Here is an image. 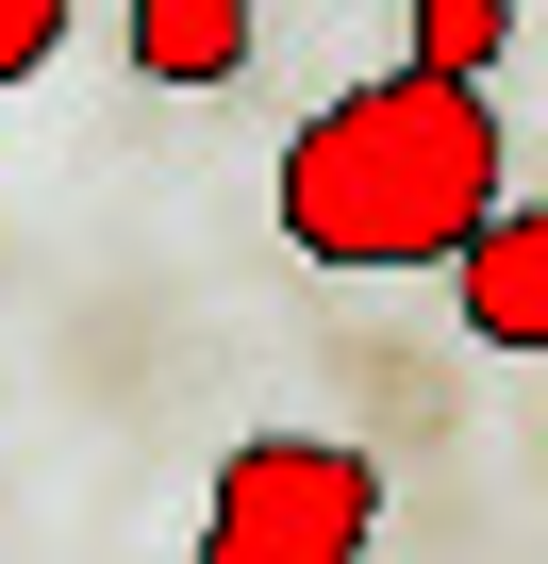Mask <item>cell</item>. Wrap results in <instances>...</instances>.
Here are the masks:
<instances>
[{"instance_id": "6da1fadb", "label": "cell", "mask_w": 548, "mask_h": 564, "mask_svg": "<svg viewBox=\"0 0 548 564\" xmlns=\"http://www.w3.org/2000/svg\"><path fill=\"white\" fill-rule=\"evenodd\" d=\"M498 199H515L498 183V100L482 84H432V67H383V84H350V100H316L283 133V249L300 265H350V282L449 265Z\"/></svg>"}, {"instance_id": "7a4b0ae2", "label": "cell", "mask_w": 548, "mask_h": 564, "mask_svg": "<svg viewBox=\"0 0 548 564\" xmlns=\"http://www.w3.org/2000/svg\"><path fill=\"white\" fill-rule=\"evenodd\" d=\"M383 547V465L333 432H249L200 498V564H366Z\"/></svg>"}, {"instance_id": "3957f363", "label": "cell", "mask_w": 548, "mask_h": 564, "mask_svg": "<svg viewBox=\"0 0 548 564\" xmlns=\"http://www.w3.org/2000/svg\"><path fill=\"white\" fill-rule=\"evenodd\" d=\"M449 282H465V333L482 349H548V199H498L449 249Z\"/></svg>"}, {"instance_id": "277c9868", "label": "cell", "mask_w": 548, "mask_h": 564, "mask_svg": "<svg viewBox=\"0 0 548 564\" xmlns=\"http://www.w3.org/2000/svg\"><path fill=\"white\" fill-rule=\"evenodd\" d=\"M249 51V0H133V67L150 84H216Z\"/></svg>"}, {"instance_id": "5b68a950", "label": "cell", "mask_w": 548, "mask_h": 564, "mask_svg": "<svg viewBox=\"0 0 548 564\" xmlns=\"http://www.w3.org/2000/svg\"><path fill=\"white\" fill-rule=\"evenodd\" d=\"M498 51H515V0H416V67L432 84H482Z\"/></svg>"}, {"instance_id": "8992f818", "label": "cell", "mask_w": 548, "mask_h": 564, "mask_svg": "<svg viewBox=\"0 0 548 564\" xmlns=\"http://www.w3.org/2000/svg\"><path fill=\"white\" fill-rule=\"evenodd\" d=\"M51 51H67V0H0V100H18Z\"/></svg>"}]
</instances>
